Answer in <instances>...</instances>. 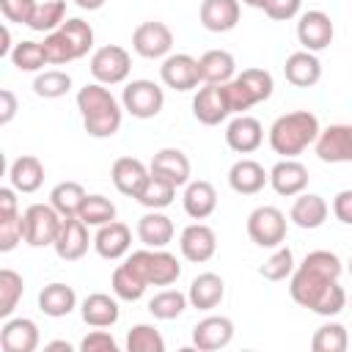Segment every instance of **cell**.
I'll return each mask as SVG.
<instances>
[{"mask_svg":"<svg viewBox=\"0 0 352 352\" xmlns=\"http://www.w3.org/2000/svg\"><path fill=\"white\" fill-rule=\"evenodd\" d=\"M341 258L330 250H311L302 264L292 272L289 294L297 305L319 314V316H336L346 305V292L338 283L341 275Z\"/></svg>","mask_w":352,"mask_h":352,"instance_id":"6da1fadb","label":"cell"},{"mask_svg":"<svg viewBox=\"0 0 352 352\" xmlns=\"http://www.w3.org/2000/svg\"><path fill=\"white\" fill-rule=\"evenodd\" d=\"M77 110L91 138H113L121 129L124 110L102 82H88L77 91Z\"/></svg>","mask_w":352,"mask_h":352,"instance_id":"7a4b0ae2","label":"cell"},{"mask_svg":"<svg viewBox=\"0 0 352 352\" xmlns=\"http://www.w3.org/2000/svg\"><path fill=\"white\" fill-rule=\"evenodd\" d=\"M319 132V118L311 110H294L275 118L270 126V146L280 157H297L316 143Z\"/></svg>","mask_w":352,"mask_h":352,"instance_id":"3957f363","label":"cell"},{"mask_svg":"<svg viewBox=\"0 0 352 352\" xmlns=\"http://www.w3.org/2000/svg\"><path fill=\"white\" fill-rule=\"evenodd\" d=\"M146 286H170L179 280L182 275V264L173 253H168L165 248H146V250H135L126 256L124 261Z\"/></svg>","mask_w":352,"mask_h":352,"instance_id":"277c9868","label":"cell"},{"mask_svg":"<svg viewBox=\"0 0 352 352\" xmlns=\"http://www.w3.org/2000/svg\"><path fill=\"white\" fill-rule=\"evenodd\" d=\"M22 217H25V242L30 248L55 245L58 231L63 226V217L52 204H30L22 212Z\"/></svg>","mask_w":352,"mask_h":352,"instance_id":"5b68a950","label":"cell"},{"mask_svg":"<svg viewBox=\"0 0 352 352\" xmlns=\"http://www.w3.org/2000/svg\"><path fill=\"white\" fill-rule=\"evenodd\" d=\"M88 69H91V74H94L96 82H102V85H118V82H124L129 77L132 58H129V52L124 47L104 44V47H99L91 55V66Z\"/></svg>","mask_w":352,"mask_h":352,"instance_id":"8992f818","label":"cell"},{"mask_svg":"<svg viewBox=\"0 0 352 352\" xmlns=\"http://www.w3.org/2000/svg\"><path fill=\"white\" fill-rule=\"evenodd\" d=\"M121 104L135 118H154L165 104V91L154 80H132L124 85Z\"/></svg>","mask_w":352,"mask_h":352,"instance_id":"52a82bcc","label":"cell"},{"mask_svg":"<svg viewBox=\"0 0 352 352\" xmlns=\"http://www.w3.org/2000/svg\"><path fill=\"white\" fill-rule=\"evenodd\" d=\"M248 236L258 248H278L286 239V214L278 206H256L248 214Z\"/></svg>","mask_w":352,"mask_h":352,"instance_id":"ba28073f","label":"cell"},{"mask_svg":"<svg viewBox=\"0 0 352 352\" xmlns=\"http://www.w3.org/2000/svg\"><path fill=\"white\" fill-rule=\"evenodd\" d=\"M173 47V33L165 22H140L132 33V50L140 55V58H148V60H157V58H168Z\"/></svg>","mask_w":352,"mask_h":352,"instance_id":"9c48e42d","label":"cell"},{"mask_svg":"<svg viewBox=\"0 0 352 352\" xmlns=\"http://www.w3.org/2000/svg\"><path fill=\"white\" fill-rule=\"evenodd\" d=\"M192 116L204 124V126H217L231 116L228 107V96H226V85H212L204 82V88H198V94L192 96Z\"/></svg>","mask_w":352,"mask_h":352,"instance_id":"30bf717a","label":"cell"},{"mask_svg":"<svg viewBox=\"0 0 352 352\" xmlns=\"http://www.w3.org/2000/svg\"><path fill=\"white\" fill-rule=\"evenodd\" d=\"M333 36H336V28H333V19L324 14V11H305L300 14V22H297V41L302 44V50L308 52H322L333 44Z\"/></svg>","mask_w":352,"mask_h":352,"instance_id":"8fae6325","label":"cell"},{"mask_svg":"<svg viewBox=\"0 0 352 352\" xmlns=\"http://www.w3.org/2000/svg\"><path fill=\"white\" fill-rule=\"evenodd\" d=\"M160 77L168 88L173 91H192L201 82V69H198V58L187 55V52H176L168 55L160 66Z\"/></svg>","mask_w":352,"mask_h":352,"instance_id":"7c38bea8","label":"cell"},{"mask_svg":"<svg viewBox=\"0 0 352 352\" xmlns=\"http://www.w3.org/2000/svg\"><path fill=\"white\" fill-rule=\"evenodd\" d=\"M314 148L322 162H352V124H330L319 132Z\"/></svg>","mask_w":352,"mask_h":352,"instance_id":"4fadbf2b","label":"cell"},{"mask_svg":"<svg viewBox=\"0 0 352 352\" xmlns=\"http://www.w3.org/2000/svg\"><path fill=\"white\" fill-rule=\"evenodd\" d=\"M179 248L187 261L204 264L217 253V234L206 223H190L179 236Z\"/></svg>","mask_w":352,"mask_h":352,"instance_id":"5bb4252c","label":"cell"},{"mask_svg":"<svg viewBox=\"0 0 352 352\" xmlns=\"http://www.w3.org/2000/svg\"><path fill=\"white\" fill-rule=\"evenodd\" d=\"M308 168L302 162H297L294 157H283L280 162L272 165L270 170V184L278 195H286V198H294L300 192H305L308 187Z\"/></svg>","mask_w":352,"mask_h":352,"instance_id":"9a60e30c","label":"cell"},{"mask_svg":"<svg viewBox=\"0 0 352 352\" xmlns=\"http://www.w3.org/2000/svg\"><path fill=\"white\" fill-rule=\"evenodd\" d=\"M94 239L88 236V226L80 220V217H63V226L58 231V239H55V253L58 258L63 261H77L88 253V245Z\"/></svg>","mask_w":352,"mask_h":352,"instance_id":"2e32d148","label":"cell"},{"mask_svg":"<svg viewBox=\"0 0 352 352\" xmlns=\"http://www.w3.org/2000/svg\"><path fill=\"white\" fill-rule=\"evenodd\" d=\"M234 338V322L228 316H206L192 327V346L201 352H214L228 346Z\"/></svg>","mask_w":352,"mask_h":352,"instance_id":"e0dca14e","label":"cell"},{"mask_svg":"<svg viewBox=\"0 0 352 352\" xmlns=\"http://www.w3.org/2000/svg\"><path fill=\"white\" fill-rule=\"evenodd\" d=\"M226 143L236 154H253L264 143V126H261V121L253 118V116H245V113L236 116L226 126Z\"/></svg>","mask_w":352,"mask_h":352,"instance_id":"ac0fdd59","label":"cell"},{"mask_svg":"<svg viewBox=\"0 0 352 352\" xmlns=\"http://www.w3.org/2000/svg\"><path fill=\"white\" fill-rule=\"evenodd\" d=\"M0 346L3 352H33L38 346V324L28 316H8L0 327Z\"/></svg>","mask_w":352,"mask_h":352,"instance_id":"d6986e66","label":"cell"},{"mask_svg":"<svg viewBox=\"0 0 352 352\" xmlns=\"http://www.w3.org/2000/svg\"><path fill=\"white\" fill-rule=\"evenodd\" d=\"M129 245H132V231L121 220H113V223L99 226V231L94 236L96 253L102 258H107V261H118L121 256H126L129 253Z\"/></svg>","mask_w":352,"mask_h":352,"instance_id":"ffe728a7","label":"cell"},{"mask_svg":"<svg viewBox=\"0 0 352 352\" xmlns=\"http://www.w3.org/2000/svg\"><path fill=\"white\" fill-rule=\"evenodd\" d=\"M148 176H151V170L138 157H118L113 162V170H110V179H113L116 190L121 195H129V198H138V192L143 190Z\"/></svg>","mask_w":352,"mask_h":352,"instance_id":"44dd1931","label":"cell"},{"mask_svg":"<svg viewBox=\"0 0 352 352\" xmlns=\"http://www.w3.org/2000/svg\"><path fill=\"white\" fill-rule=\"evenodd\" d=\"M198 16L209 33H228L239 22V0H204Z\"/></svg>","mask_w":352,"mask_h":352,"instance_id":"7402d4cb","label":"cell"},{"mask_svg":"<svg viewBox=\"0 0 352 352\" xmlns=\"http://www.w3.org/2000/svg\"><path fill=\"white\" fill-rule=\"evenodd\" d=\"M148 170L162 176V179H168L176 187H184L190 182V173H192L190 160H187V154L182 148H160L151 157V168Z\"/></svg>","mask_w":352,"mask_h":352,"instance_id":"603a6c76","label":"cell"},{"mask_svg":"<svg viewBox=\"0 0 352 352\" xmlns=\"http://www.w3.org/2000/svg\"><path fill=\"white\" fill-rule=\"evenodd\" d=\"M270 184V173L256 160H236L228 170V187L239 195H256Z\"/></svg>","mask_w":352,"mask_h":352,"instance_id":"cb8c5ba5","label":"cell"},{"mask_svg":"<svg viewBox=\"0 0 352 352\" xmlns=\"http://www.w3.org/2000/svg\"><path fill=\"white\" fill-rule=\"evenodd\" d=\"M283 74L292 85L297 88H311L322 80V63L316 58V52H308V50H300V52H292L283 63Z\"/></svg>","mask_w":352,"mask_h":352,"instance_id":"d4e9b609","label":"cell"},{"mask_svg":"<svg viewBox=\"0 0 352 352\" xmlns=\"http://www.w3.org/2000/svg\"><path fill=\"white\" fill-rule=\"evenodd\" d=\"M184 212L192 217V220H206L214 209H217V190L212 182L206 179H195V182H187L184 184Z\"/></svg>","mask_w":352,"mask_h":352,"instance_id":"484cf974","label":"cell"},{"mask_svg":"<svg viewBox=\"0 0 352 352\" xmlns=\"http://www.w3.org/2000/svg\"><path fill=\"white\" fill-rule=\"evenodd\" d=\"M187 297H190V305L198 308V311H212L223 302L226 297V283L217 272H201L198 278H192L190 289H187Z\"/></svg>","mask_w":352,"mask_h":352,"instance_id":"4316f807","label":"cell"},{"mask_svg":"<svg viewBox=\"0 0 352 352\" xmlns=\"http://www.w3.org/2000/svg\"><path fill=\"white\" fill-rule=\"evenodd\" d=\"M80 316L91 327H113L118 322V316H121V308H118L116 297H110L104 292H94V294H88L82 300Z\"/></svg>","mask_w":352,"mask_h":352,"instance_id":"83f0119b","label":"cell"},{"mask_svg":"<svg viewBox=\"0 0 352 352\" xmlns=\"http://www.w3.org/2000/svg\"><path fill=\"white\" fill-rule=\"evenodd\" d=\"M77 308V294L69 283H47L41 292H38V311L52 316V319H60V316H69L72 311Z\"/></svg>","mask_w":352,"mask_h":352,"instance_id":"f1b7e54d","label":"cell"},{"mask_svg":"<svg viewBox=\"0 0 352 352\" xmlns=\"http://www.w3.org/2000/svg\"><path fill=\"white\" fill-rule=\"evenodd\" d=\"M198 69H201V82H212V85H226L228 80H234L236 74V60L228 50H209L198 58Z\"/></svg>","mask_w":352,"mask_h":352,"instance_id":"f546056e","label":"cell"},{"mask_svg":"<svg viewBox=\"0 0 352 352\" xmlns=\"http://www.w3.org/2000/svg\"><path fill=\"white\" fill-rule=\"evenodd\" d=\"M8 182L16 192H36L44 184V165L33 154H22L8 168Z\"/></svg>","mask_w":352,"mask_h":352,"instance_id":"4dcf8cb0","label":"cell"},{"mask_svg":"<svg viewBox=\"0 0 352 352\" xmlns=\"http://www.w3.org/2000/svg\"><path fill=\"white\" fill-rule=\"evenodd\" d=\"M327 201L316 192H300L292 204V212H289V220L300 228H319L324 220H327Z\"/></svg>","mask_w":352,"mask_h":352,"instance_id":"1f68e13d","label":"cell"},{"mask_svg":"<svg viewBox=\"0 0 352 352\" xmlns=\"http://www.w3.org/2000/svg\"><path fill=\"white\" fill-rule=\"evenodd\" d=\"M138 236L146 248H165L173 239V220L160 209H148L138 220Z\"/></svg>","mask_w":352,"mask_h":352,"instance_id":"d6a6232c","label":"cell"},{"mask_svg":"<svg viewBox=\"0 0 352 352\" xmlns=\"http://www.w3.org/2000/svg\"><path fill=\"white\" fill-rule=\"evenodd\" d=\"M173 198H176V184H170L168 179L151 173L135 201H138L140 206H146V209H165V206L173 204Z\"/></svg>","mask_w":352,"mask_h":352,"instance_id":"836d02e7","label":"cell"},{"mask_svg":"<svg viewBox=\"0 0 352 352\" xmlns=\"http://www.w3.org/2000/svg\"><path fill=\"white\" fill-rule=\"evenodd\" d=\"M85 190L80 182H60L52 187L50 192V204L60 212V217H77L80 214V206L85 201Z\"/></svg>","mask_w":352,"mask_h":352,"instance_id":"e575fe53","label":"cell"},{"mask_svg":"<svg viewBox=\"0 0 352 352\" xmlns=\"http://www.w3.org/2000/svg\"><path fill=\"white\" fill-rule=\"evenodd\" d=\"M66 22V3L63 0H44L36 6L28 28L36 33H52Z\"/></svg>","mask_w":352,"mask_h":352,"instance_id":"d590c367","label":"cell"},{"mask_svg":"<svg viewBox=\"0 0 352 352\" xmlns=\"http://www.w3.org/2000/svg\"><path fill=\"white\" fill-rule=\"evenodd\" d=\"M187 302H190V297H187L184 292H179V289H165V292H160V294H154V297L148 300V311H151L154 319L168 322V319L182 316L184 308H187Z\"/></svg>","mask_w":352,"mask_h":352,"instance_id":"8d00e7d4","label":"cell"},{"mask_svg":"<svg viewBox=\"0 0 352 352\" xmlns=\"http://www.w3.org/2000/svg\"><path fill=\"white\" fill-rule=\"evenodd\" d=\"M25 294V280L14 270H0V319H8Z\"/></svg>","mask_w":352,"mask_h":352,"instance_id":"74e56055","label":"cell"},{"mask_svg":"<svg viewBox=\"0 0 352 352\" xmlns=\"http://www.w3.org/2000/svg\"><path fill=\"white\" fill-rule=\"evenodd\" d=\"M60 33H63V36H66V41L72 44L74 60H77V58H82V55H88V52L94 50V28H91L85 19H80V16L66 19V22L60 25Z\"/></svg>","mask_w":352,"mask_h":352,"instance_id":"f35d334b","label":"cell"},{"mask_svg":"<svg viewBox=\"0 0 352 352\" xmlns=\"http://www.w3.org/2000/svg\"><path fill=\"white\" fill-rule=\"evenodd\" d=\"M72 88V77L60 69H47V72H38L36 80H33V91L36 96L41 99H60L66 96Z\"/></svg>","mask_w":352,"mask_h":352,"instance_id":"ab89813d","label":"cell"},{"mask_svg":"<svg viewBox=\"0 0 352 352\" xmlns=\"http://www.w3.org/2000/svg\"><path fill=\"white\" fill-rule=\"evenodd\" d=\"M85 226H104V223H113L116 220V204L104 195H85L82 206H80V214H77Z\"/></svg>","mask_w":352,"mask_h":352,"instance_id":"60d3db41","label":"cell"},{"mask_svg":"<svg viewBox=\"0 0 352 352\" xmlns=\"http://www.w3.org/2000/svg\"><path fill=\"white\" fill-rule=\"evenodd\" d=\"M110 286H113V294L118 297V300H126V302H135V300H140L143 297V292L148 289L126 264H118L116 270H113V278H110Z\"/></svg>","mask_w":352,"mask_h":352,"instance_id":"b9f144b4","label":"cell"},{"mask_svg":"<svg viewBox=\"0 0 352 352\" xmlns=\"http://www.w3.org/2000/svg\"><path fill=\"white\" fill-rule=\"evenodd\" d=\"M126 349L129 352H165V338L154 324H132L126 333Z\"/></svg>","mask_w":352,"mask_h":352,"instance_id":"7bdbcfd3","label":"cell"},{"mask_svg":"<svg viewBox=\"0 0 352 352\" xmlns=\"http://www.w3.org/2000/svg\"><path fill=\"white\" fill-rule=\"evenodd\" d=\"M346 346H349V336H346V327L338 324V322L322 324L311 338L314 352H344Z\"/></svg>","mask_w":352,"mask_h":352,"instance_id":"ee69618b","label":"cell"},{"mask_svg":"<svg viewBox=\"0 0 352 352\" xmlns=\"http://www.w3.org/2000/svg\"><path fill=\"white\" fill-rule=\"evenodd\" d=\"M11 63L19 72H41L50 60H47L44 44H38V41H19L14 47V52H11Z\"/></svg>","mask_w":352,"mask_h":352,"instance_id":"f6af8a7d","label":"cell"},{"mask_svg":"<svg viewBox=\"0 0 352 352\" xmlns=\"http://www.w3.org/2000/svg\"><path fill=\"white\" fill-rule=\"evenodd\" d=\"M294 272V253L289 245H278L272 256L258 267V275L267 280H286Z\"/></svg>","mask_w":352,"mask_h":352,"instance_id":"bcb514c9","label":"cell"},{"mask_svg":"<svg viewBox=\"0 0 352 352\" xmlns=\"http://www.w3.org/2000/svg\"><path fill=\"white\" fill-rule=\"evenodd\" d=\"M41 44H44L47 60H50L52 66H63V63H72V60H74L72 44H69V41H66V36L60 33V28H58V30H52V33H47Z\"/></svg>","mask_w":352,"mask_h":352,"instance_id":"7dc6e473","label":"cell"},{"mask_svg":"<svg viewBox=\"0 0 352 352\" xmlns=\"http://www.w3.org/2000/svg\"><path fill=\"white\" fill-rule=\"evenodd\" d=\"M236 77L250 88V94L256 96V102H267V99L272 96L275 82H272V74H270L267 69H245V72L236 74Z\"/></svg>","mask_w":352,"mask_h":352,"instance_id":"c3c4849f","label":"cell"},{"mask_svg":"<svg viewBox=\"0 0 352 352\" xmlns=\"http://www.w3.org/2000/svg\"><path fill=\"white\" fill-rule=\"evenodd\" d=\"M22 239H25V217H22V212L11 214V217H0V250L8 253Z\"/></svg>","mask_w":352,"mask_h":352,"instance_id":"681fc988","label":"cell"},{"mask_svg":"<svg viewBox=\"0 0 352 352\" xmlns=\"http://www.w3.org/2000/svg\"><path fill=\"white\" fill-rule=\"evenodd\" d=\"M226 96H228V107H231V113H236V116H242L245 110H250L253 104H258L256 96L250 94V88H248L239 77H234V80L226 82Z\"/></svg>","mask_w":352,"mask_h":352,"instance_id":"f907efd6","label":"cell"},{"mask_svg":"<svg viewBox=\"0 0 352 352\" xmlns=\"http://www.w3.org/2000/svg\"><path fill=\"white\" fill-rule=\"evenodd\" d=\"M36 0H0V11L8 22H16V25H28L33 11H36Z\"/></svg>","mask_w":352,"mask_h":352,"instance_id":"816d5d0a","label":"cell"},{"mask_svg":"<svg viewBox=\"0 0 352 352\" xmlns=\"http://www.w3.org/2000/svg\"><path fill=\"white\" fill-rule=\"evenodd\" d=\"M80 352H118L116 338L107 330H91L82 341H80Z\"/></svg>","mask_w":352,"mask_h":352,"instance_id":"f5cc1de1","label":"cell"},{"mask_svg":"<svg viewBox=\"0 0 352 352\" xmlns=\"http://www.w3.org/2000/svg\"><path fill=\"white\" fill-rule=\"evenodd\" d=\"M302 8V0H270L264 14L270 19H278V22H286V19H294Z\"/></svg>","mask_w":352,"mask_h":352,"instance_id":"db71d44e","label":"cell"},{"mask_svg":"<svg viewBox=\"0 0 352 352\" xmlns=\"http://www.w3.org/2000/svg\"><path fill=\"white\" fill-rule=\"evenodd\" d=\"M333 214H336L344 226H352V190H341V192L333 198Z\"/></svg>","mask_w":352,"mask_h":352,"instance_id":"11a10c76","label":"cell"},{"mask_svg":"<svg viewBox=\"0 0 352 352\" xmlns=\"http://www.w3.org/2000/svg\"><path fill=\"white\" fill-rule=\"evenodd\" d=\"M14 116H16V96H14L11 88H3V91H0V124H3V126L11 124Z\"/></svg>","mask_w":352,"mask_h":352,"instance_id":"9f6ffc18","label":"cell"},{"mask_svg":"<svg viewBox=\"0 0 352 352\" xmlns=\"http://www.w3.org/2000/svg\"><path fill=\"white\" fill-rule=\"evenodd\" d=\"M19 214L16 209V190L14 187H0V217Z\"/></svg>","mask_w":352,"mask_h":352,"instance_id":"6f0895ef","label":"cell"},{"mask_svg":"<svg viewBox=\"0 0 352 352\" xmlns=\"http://www.w3.org/2000/svg\"><path fill=\"white\" fill-rule=\"evenodd\" d=\"M0 36H3V44H0V55H3V58H11V52H14V47H16V44H11V30H8V25H3Z\"/></svg>","mask_w":352,"mask_h":352,"instance_id":"680465c9","label":"cell"},{"mask_svg":"<svg viewBox=\"0 0 352 352\" xmlns=\"http://www.w3.org/2000/svg\"><path fill=\"white\" fill-rule=\"evenodd\" d=\"M74 3H77L82 11H99V8H102L107 0H74Z\"/></svg>","mask_w":352,"mask_h":352,"instance_id":"91938a15","label":"cell"},{"mask_svg":"<svg viewBox=\"0 0 352 352\" xmlns=\"http://www.w3.org/2000/svg\"><path fill=\"white\" fill-rule=\"evenodd\" d=\"M44 349H63V352H72V344H69V341H50Z\"/></svg>","mask_w":352,"mask_h":352,"instance_id":"94428289","label":"cell"},{"mask_svg":"<svg viewBox=\"0 0 352 352\" xmlns=\"http://www.w3.org/2000/svg\"><path fill=\"white\" fill-rule=\"evenodd\" d=\"M239 3H245V6H250V8H261V11H264L270 0H239Z\"/></svg>","mask_w":352,"mask_h":352,"instance_id":"6125c7cd","label":"cell"},{"mask_svg":"<svg viewBox=\"0 0 352 352\" xmlns=\"http://www.w3.org/2000/svg\"><path fill=\"white\" fill-rule=\"evenodd\" d=\"M349 275H352V258H349Z\"/></svg>","mask_w":352,"mask_h":352,"instance_id":"be15d7a7","label":"cell"}]
</instances>
